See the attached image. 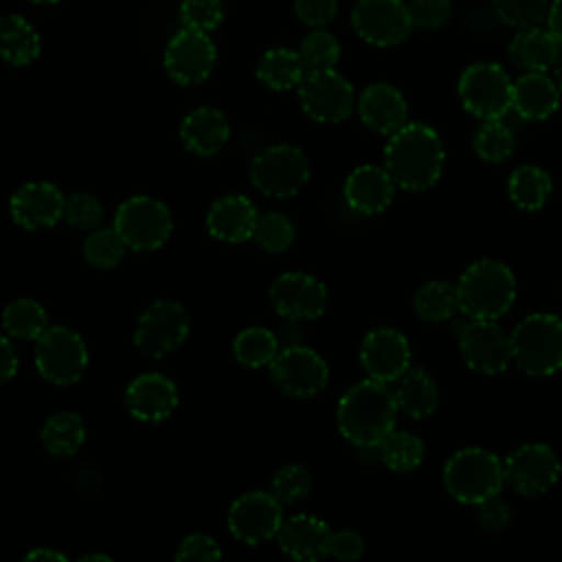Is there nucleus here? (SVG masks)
Here are the masks:
<instances>
[{
	"label": "nucleus",
	"mask_w": 562,
	"mask_h": 562,
	"mask_svg": "<svg viewBox=\"0 0 562 562\" xmlns=\"http://www.w3.org/2000/svg\"><path fill=\"white\" fill-rule=\"evenodd\" d=\"M389 136L384 165L393 182L413 193L430 189L443 169L439 134L424 123H404Z\"/></svg>",
	"instance_id": "nucleus-1"
},
{
	"label": "nucleus",
	"mask_w": 562,
	"mask_h": 562,
	"mask_svg": "<svg viewBox=\"0 0 562 562\" xmlns=\"http://www.w3.org/2000/svg\"><path fill=\"white\" fill-rule=\"evenodd\" d=\"M397 404L386 382L367 378L353 384L338 402L336 422L340 435L356 448H378L393 430Z\"/></svg>",
	"instance_id": "nucleus-2"
},
{
	"label": "nucleus",
	"mask_w": 562,
	"mask_h": 562,
	"mask_svg": "<svg viewBox=\"0 0 562 562\" xmlns=\"http://www.w3.org/2000/svg\"><path fill=\"white\" fill-rule=\"evenodd\" d=\"M459 312L476 321H496L516 299V281L512 270L496 259L474 261L459 279Z\"/></svg>",
	"instance_id": "nucleus-3"
},
{
	"label": "nucleus",
	"mask_w": 562,
	"mask_h": 562,
	"mask_svg": "<svg viewBox=\"0 0 562 562\" xmlns=\"http://www.w3.org/2000/svg\"><path fill=\"white\" fill-rule=\"evenodd\" d=\"M512 336V362L529 375H551L562 362V321L553 314L525 316Z\"/></svg>",
	"instance_id": "nucleus-4"
},
{
	"label": "nucleus",
	"mask_w": 562,
	"mask_h": 562,
	"mask_svg": "<svg viewBox=\"0 0 562 562\" xmlns=\"http://www.w3.org/2000/svg\"><path fill=\"white\" fill-rule=\"evenodd\" d=\"M443 485L459 503L476 505L503 490V463L485 448H463L448 459Z\"/></svg>",
	"instance_id": "nucleus-5"
},
{
	"label": "nucleus",
	"mask_w": 562,
	"mask_h": 562,
	"mask_svg": "<svg viewBox=\"0 0 562 562\" xmlns=\"http://www.w3.org/2000/svg\"><path fill=\"white\" fill-rule=\"evenodd\" d=\"M114 228L132 250H156L173 231V217L165 202L151 195H132L114 213Z\"/></svg>",
	"instance_id": "nucleus-6"
},
{
	"label": "nucleus",
	"mask_w": 562,
	"mask_h": 562,
	"mask_svg": "<svg viewBox=\"0 0 562 562\" xmlns=\"http://www.w3.org/2000/svg\"><path fill=\"white\" fill-rule=\"evenodd\" d=\"M35 369L57 386H68L81 380L88 369V347L83 338L64 325L46 327L35 340Z\"/></svg>",
	"instance_id": "nucleus-7"
},
{
	"label": "nucleus",
	"mask_w": 562,
	"mask_h": 562,
	"mask_svg": "<svg viewBox=\"0 0 562 562\" xmlns=\"http://www.w3.org/2000/svg\"><path fill=\"white\" fill-rule=\"evenodd\" d=\"M310 180L307 156L292 145H272L250 162V182L270 198L296 195Z\"/></svg>",
	"instance_id": "nucleus-8"
},
{
	"label": "nucleus",
	"mask_w": 562,
	"mask_h": 562,
	"mask_svg": "<svg viewBox=\"0 0 562 562\" xmlns=\"http://www.w3.org/2000/svg\"><path fill=\"white\" fill-rule=\"evenodd\" d=\"M509 75L494 61H476L461 72L459 97L476 119H503L512 110Z\"/></svg>",
	"instance_id": "nucleus-9"
},
{
	"label": "nucleus",
	"mask_w": 562,
	"mask_h": 562,
	"mask_svg": "<svg viewBox=\"0 0 562 562\" xmlns=\"http://www.w3.org/2000/svg\"><path fill=\"white\" fill-rule=\"evenodd\" d=\"M189 334V314L178 301H156L138 318L134 345L149 358H162L176 351Z\"/></svg>",
	"instance_id": "nucleus-10"
},
{
	"label": "nucleus",
	"mask_w": 562,
	"mask_h": 562,
	"mask_svg": "<svg viewBox=\"0 0 562 562\" xmlns=\"http://www.w3.org/2000/svg\"><path fill=\"white\" fill-rule=\"evenodd\" d=\"M268 367L274 386L290 397H312L321 393L329 380L327 362L303 345L279 349Z\"/></svg>",
	"instance_id": "nucleus-11"
},
{
	"label": "nucleus",
	"mask_w": 562,
	"mask_h": 562,
	"mask_svg": "<svg viewBox=\"0 0 562 562\" xmlns=\"http://www.w3.org/2000/svg\"><path fill=\"white\" fill-rule=\"evenodd\" d=\"M562 465L547 443H525L503 461L505 483L520 496L544 494L560 479Z\"/></svg>",
	"instance_id": "nucleus-12"
},
{
	"label": "nucleus",
	"mask_w": 562,
	"mask_h": 562,
	"mask_svg": "<svg viewBox=\"0 0 562 562\" xmlns=\"http://www.w3.org/2000/svg\"><path fill=\"white\" fill-rule=\"evenodd\" d=\"M296 88L303 112L318 123H340L353 110V88L334 68L307 72Z\"/></svg>",
	"instance_id": "nucleus-13"
},
{
	"label": "nucleus",
	"mask_w": 562,
	"mask_h": 562,
	"mask_svg": "<svg viewBox=\"0 0 562 562\" xmlns=\"http://www.w3.org/2000/svg\"><path fill=\"white\" fill-rule=\"evenodd\" d=\"M454 338L465 364L479 373L494 375L505 371L512 362V336L494 321L468 318Z\"/></svg>",
	"instance_id": "nucleus-14"
},
{
	"label": "nucleus",
	"mask_w": 562,
	"mask_h": 562,
	"mask_svg": "<svg viewBox=\"0 0 562 562\" xmlns=\"http://www.w3.org/2000/svg\"><path fill=\"white\" fill-rule=\"evenodd\" d=\"M353 31L373 46H397L411 31V15L402 0H358L351 9Z\"/></svg>",
	"instance_id": "nucleus-15"
},
{
	"label": "nucleus",
	"mask_w": 562,
	"mask_h": 562,
	"mask_svg": "<svg viewBox=\"0 0 562 562\" xmlns=\"http://www.w3.org/2000/svg\"><path fill=\"white\" fill-rule=\"evenodd\" d=\"M226 520L237 540L246 544H261L272 540L281 527V503L272 496V492H246L233 501Z\"/></svg>",
	"instance_id": "nucleus-16"
},
{
	"label": "nucleus",
	"mask_w": 562,
	"mask_h": 562,
	"mask_svg": "<svg viewBox=\"0 0 562 562\" xmlns=\"http://www.w3.org/2000/svg\"><path fill=\"white\" fill-rule=\"evenodd\" d=\"M215 57V44L209 33L182 29L167 44L165 70L176 83L195 86L211 75Z\"/></svg>",
	"instance_id": "nucleus-17"
},
{
	"label": "nucleus",
	"mask_w": 562,
	"mask_h": 562,
	"mask_svg": "<svg viewBox=\"0 0 562 562\" xmlns=\"http://www.w3.org/2000/svg\"><path fill=\"white\" fill-rule=\"evenodd\" d=\"M270 303L283 318L314 321L325 312L327 288L307 272H283L270 288Z\"/></svg>",
	"instance_id": "nucleus-18"
},
{
	"label": "nucleus",
	"mask_w": 562,
	"mask_h": 562,
	"mask_svg": "<svg viewBox=\"0 0 562 562\" xmlns=\"http://www.w3.org/2000/svg\"><path fill=\"white\" fill-rule=\"evenodd\" d=\"M360 362L369 378L395 382L411 367V347L402 331L393 327L371 329L360 345Z\"/></svg>",
	"instance_id": "nucleus-19"
},
{
	"label": "nucleus",
	"mask_w": 562,
	"mask_h": 562,
	"mask_svg": "<svg viewBox=\"0 0 562 562\" xmlns=\"http://www.w3.org/2000/svg\"><path fill=\"white\" fill-rule=\"evenodd\" d=\"M9 213L26 231L55 226L64 213V193L50 182H26L11 195Z\"/></svg>",
	"instance_id": "nucleus-20"
},
{
	"label": "nucleus",
	"mask_w": 562,
	"mask_h": 562,
	"mask_svg": "<svg viewBox=\"0 0 562 562\" xmlns=\"http://www.w3.org/2000/svg\"><path fill=\"white\" fill-rule=\"evenodd\" d=\"M125 406L138 422H165L178 406V389L162 373H143L125 391Z\"/></svg>",
	"instance_id": "nucleus-21"
},
{
	"label": "nucleus",
	"mask_w": 562,
	"mask_h": 562,
	"mask_svg": "<svg viewBox=\"0 0 562 562\" xmlns=\"http://www.w3.org/2000/svg\"><path fill=\"white\" fill-rule=\"evenodd\" d=\"M362 123L378 134H393L406 123V99L402 92L384 81L369 83L356 103Z\"/></svg>",
	"instance_id": "nucleus-22"
},
{
	"label": "nucleus",
	"mask_w": 562,
	"mask_h": 562,
	"mask_svg": "<svg viewBox=\"0 0 562 562\" xmlns=\"http://www.w3.org/2000/svg\"><path fill=\"white\" fill-rule=\"evenodd\" d=\"M395 193V182L389 176L386 169L375 167V165H362L356 167L342 187L345 202L362 213V215H375L382 213Z\"/></svg>",
	"instance_id": "nucleus-23"
},
{
	"label": "nucleus",
	"mask_w": 562,
	"mask_h": 562,
	"mask_svg": "<svg viewBox=\"0 0 562 562\" xmlns=\"http://www.w3.org/2000/svg\"><path fill=\"white\" fill-rule=\"evenodd\" d=\"M257 217L259 213L246 195L228 193L211 204L206 213V228L220 241L239 244L252 237Z\"/></svg>",
	"instance_id": "nucleus-24"
},
{
	"label": "nucleus",
	"mask_w": 562,
	"mask_h": 562,
	"mask_svg": "<svg viewBox=\"0 0 562 562\" xmlns=\"http://www.w3.org/2000/svg\"><path fill=\"white\" fill-rule=\"evenodd\" d=\"M329 536L331 531L327 522L310 514H296L288 520H281V527L277 531L281 551L292 560L301 562H314L325 558Z\"/></svg>",
	"instance_id": "nucleus-25"
},
{
	"label": "nucleus",
	"mask_w": 562,
	"mask_h": 562,
	"mask_svg": "<svg viewBox=\"0 0 562 562\" xmlns=\"http://www.w3.org/2000/svg\"><path fill=\"white\" fill-rule=\"evenodd\" d=\"M560 88L547 72H525L512 86V110L525 121H544L560 105Z\"/></svg>",
	"instance_id": "nucleus-26"
},
{
	"label": "nucleus",
	"mask_w": 562,
	"mask_h": 562,
	"mask_svg": "<svg viewBox=\"0 0 562 562\" xmlns=\"http://www.w3.org/2000/svg\"><path fill=\"white\" fill-rule=\"evenodd\" d=\"M228 134H231V127L224 112L211 105L191 110L180 125L182 145L195 156L217 154L226 145Z\"/></svg>",
	"instance_id": "nucleus-27"
},
{
	"label": "nucleus",
	"mask_w": 562,
	"mask_h": 562,
	"mask_svg": "<svg viewBox=\"0 0 562 562\" xmlns=\"http://www.w3.org/2000/svg\"><path fill=\"white\" fill-rule=\"evenodd\" d=\"M507 53H509V59L525 72H531V70L544 72L555 66V61L562 53V46L549 33V29L531 26V29H522L514 35Z\"/></svg>",
	"instance_id": "nucleus-28"
},
{
	"label": "nucleus",
	"mask_w": 562,
	"mask_h": 562,
	"mask_svg": "<svg viewBox=\"0 0 562 562\" xmlns=\"http://www.w3.org/2000/svg\"><path fill=\"white\" fill-rule=\"evenodd\" d=\"M393 397L397 404V411L413 419L428 417L439 402V391L435 380L422 371V369H406L397 380L393 389Z\"/></svg>",
	"instance_id": "nucleus-29"
},
{
	"label": "nucleus",
	"mask_w": 562,
	"mask_h": 562,
	"mask_svg": "<svg viewBox=\"0 0 562 562\" xmlns=\"http://www.w3.org/2000/svg\"><path fill=\"white\" fill-rule=\"evenodd\" d=\"M40 55V35L22 15L0 18V57L13 66H26Z\"/></svg>",
	"instance_id": "nucleus-30"
},
{
	"label": "nucleus",
	"mask_w": 562,
	"mask_h": 562,
	"mask_svg": "<svg viewBox=\"0 0 562 562\" xmlns=\"http://www.w3.org/2000/svg\"><path fill=\"white\" fill-rule=\"evenodd\" d=\"M86 441V424L75 411H59L42 426V443L55 457L75 454Z\"/></svg>",
	"instance_id": "nucleus-31"
},
{
	"label": "nucleus",
	"mask_w": 562,
	"mask_h": 562,
	"mask_svg": "<svg viewBox=\"0 0 562 562\" xmlns=\"http://www.w3.org/2000/svg\"><path fill=\"white\" fill-rule=\"evenodd\" d=\"M305 77L299 50L270 48L257 64V79L270 90H290Z\"/></svg>",
	"instance_id": "nucleus-32"
},
{
	"label": "nucleus",
	"mask_w": 562,
	"mask_h": 562,
	"mask_svg": "<svg viewBox=\"0 0 562 562\" xmlns=\"http://www.w3.org/2000/svg\"><path fill=\"white\" fill-rule=\"evenodd\" d=\"M512 202L522 211H538L544 206L551 193V178L536 165H522L514 169L507 182Z\"/></svg>",
	"instance_id": "nucleus-33"
},
{
	"label": "nucleus",
	"mask_w": 562,
	"mask_h": 562,
	"mask_svg": "<svg viewBox=\"0 0 562 562\" xmlns=\"http://www.w3.org/2000/svg\"><path fill=\"white\" fill-rule=\"evenodd\" d=\"M2 327L11 338L37 340L48 327V316L37 301L15 299L2 310Z\"/></svg>",
	"instance_id": "nucleus-34"
},
{
	"label": "nucleus",
	"mask_w": 562,
	"mask_h": 562,
	"mask_svg": "<svg viewBox=\"0 0 562 562\" xmlns=\"http://www.w3.org/2000/svg\"><path fill=\"white\" fill-rule=\"evenodd\" d=\"M413 307L419 318L430 323L448 321L459 312L457 288L446 281H428L417 288L413 296Z\"/></svg>",
	"instance_id": "nucleus-35"
},
{
	"label": "nucleus",
	"mask_w": 562,
	"mask_h": 562,
	"mask_svg": "<svg viewBox=\"0 0 562 562\" xmlns=\"http://www.w3.org/2000/svg\"><path fill=\"white\" fill-rule=\"evenodd\" d=\"M378 457L393 472H411L424 459V443L408 430H391L378 443Z\"/></svg>",
	"instance_id": "nucleus-36"
},
{
	"label": "nucleus",
	"mask_w": 562,
	"mask_h": 562,
	"mask_svg": "<svg viewBox=\"0 0 562 562\" xmlns=\"http://www.w3.org/2000/svg\"><path fill=\"white\" fill-rule=\"evenodd\" d=\"M279 351L277 334L266 327H248L241 329L233 342V353L239 364L248 369H259L272 362Z\"/></svg>",
	"instance_id": "nucleus-37"
},
{
	"label": "nucleus",
	"mask_w": 562,
	"mask_h": 562,
	"mask_svg": "<svg viewBox=\"0 0 562 562\" xmlns=\"http://www.w3.org/2000/svg\"><path fill=\"white\" fill-rule=\"evenodd\" d=\"M474 151L487 162H503L514 151V134L501 119H485L474 132Z\"/></svg>",
	"instance_id": "nucleus-38"
},
{
	"label": "nucleus",
	"mask_w": 562,
	"mask_h": 562,
	"mask_svg": "<svg viewBox=\"0 0 562 562\" xmlns=\"http://www.w3.org/2000/svg\"><path fill=\"white\" fill-rule=\"evenodd\" d=\"M299 57L303 61L305 75L307 72L331 70L336 66L338 57H340V44H338V40L329 31L314 29L303 40V44L299 48Z\"/></svg>",
	"instance_id": "nucleus-39"
},
{
	"label": "nucleus",
	"mask_w": 562,
	"mask_h": 562,
	"mask_svg": "<svg viewBox=\"0 0 562 562\" xmlns=\"http://www.w3.org/2000/svg\"><path fill=\"white\" fill-rule=\"evenodd\" d=\"M492 9L503 24L522 31L547 20L549 0H492Z\"/></svg>",
	"instance_id": "nucleus-40"
},
{
	"label": "nucleus",
	"mask_w": 562,
	"mask_h": 562,
	"mask_svg": "<svg viewBox=\"0 0 562 562\" xmlns=\"http://www.w3.org/2000/svg\"><path fill=\"white\" fill-rule=\"evenodd\" d=\"M125 241L116 228H92L83 241V257L94 268H114L125 255Z\"/></svg>",
	"instance_id": "nucleus-41"
},
{
	"label": "nucleus",
	"mask_w": 562,
	"mask_h": 562,
	"mask_svg": "<svg viewBox=\"0 0 562 562\" xmlns=\"http://www.w3.org/2000/svg\"><path fill=\"white\" fill-rule=\"evenodd\" d=\"M252 237L266 252H283L294 241V224L283 213L270 211L257 217Z\"/></svg>",
	"instance_id": "nucleus-42"
},
{
	"label": "nucleus",
	"mask_w": 562,
	"mask_h": 562,
	"mask_svg": "<svg viewBox=\"0 0 562 562\" xmlns=\"http://www.w3.org/2000/svg\"><path fill=\"white\" fill-rule=\"evenodd\" d=\"M61 217L77 231L97 228L103 220V204L94 193L75 191L68 198H64Z\"/></svg>",
	"instance_id": "nucleus-43"
},
{
	"label": "nucleus",
	"mask_w": 562,
	"mask_h": 562,
	"mask_svg": "<svg viewBox=\"0 0 562 562\" xmlns=\"http://www.w3.org/2000/svg\"><path fill=\"white\" fill-rule=\"evenodd\" d=\"M310 490H312V476H310L307 468H303L299 463L279 468L270 483V492L279 503H296V501L305 498L310 494Z\"/></svg>",
	"instance_id": "nucleus-44"
},
{
	"label": "nucleus",
	"mask_w": 562,
	"mask_h": 562,
	"mask_svg": "<svg viewBox=\"0 0 562 562\" xmlns=\"http://www.w3.org/2000/svg\"><path fill=\"white\" fill-rule=\"evenodd\" d=\"M224 18L222 0H182L180 20L184 29L209 33L220 26Z\"/></svg>",
	"instance_id": "nucleus-45"
},
{
	"label": "nucleus",
	"mask_w": 562,
	"mask_h": 562,
	"mask_svg": "<svg viewBox=\"0 0 562 562\" xmlns=\"http://www.w3.org/2000/svg\"><path fill=\"white\" fill-rule=\"evenodd\" d=\"M406 9H408L413 26L432 31L448 22L452 4H450V0H408Z\"/></svg>",
	"instance_id": "nucleus-46"
},
{
	"label": "nucleus",
	"mask_w": 562,
	"mask_h": 562,
	"mask_svg": "<svg viewBox=\"0 0 562 562\" xmlns=\"http://www.w3.org/2000/svg\"><path fill=\"white\" fill-rule=\"evenodd\" d=\"M476 520L487 531H503L512 522V507L498 494H494L476 503Z\"/></svg>",
	"instance_id": "nucleus-47"
},
{
	"label": "nucleus",
	"mask_w": 562,
	"mask_h": 562,
	"mask_svg": "<svg viewBox=\"0 0 562 562\" xmlns=\"http://www.w3.org/2000/svg\"><path fill=\"white\" fill-rule=\"evenodd\" d=\"M294 11L303 24L321 29L336 18L338 2L336 0H294Z\"/></svg>",
	"instance_id": "nucleus-48"
},
{
	"label": "nucleus",
	"mask_w": 562,
	"mask_h": 562,
	"mask_svg": "<svg viewBox=\"0 0 562 562\" xmlns=\"http://www.w3.org/2000/svg\"><path fill=\"white\" fill-rule=\"evenodd\" d=\"M222 558L220 544L206 533H191L187 536L176 551V560H217Z\"/></svg>",
	"instance_id": "nucleus-49"
},
{
	"label": "nucleus",
	"mask_w": 562,
	"mask_h": 562,
	"mask_svg": "<svg viewBox=\"0 0 562 562\" xmlns=\"http://www.w3.org/2000/svg\"><path fill=\"white\" fill-rule=\"evenodd\" d=\"M364 551V540L360 533L351 531V529H340V531H331L329 536V544H327V555L336 558V560H358Z\"/></svg>",
	"instance_id": "nucleus-50"
},
{
	"label": "nucleus",
	"mask_w": 562,
	"mask_h": 562,
	"mask_svg": "<svg viewBox=\"0 0 562 562\" xmlns=\"http://www.w3.org/2000/svg\"><path fill=\"white\" fill-rule=\"evenodd\" d=\"M18 371V356L7 336L0 334V386L7 384Z\"/></svg>",
	"instance_id": "nucleus-51"
},
{
	"label": "nucleus",
	"mask_w": 562,
	"mask_h": 562,
	"mask_svg": "<svg viewBox=\"0 0 562 562\" xmlns=\"http://www.w3.org/2000/svg\"><path fill=\"white\" fill-rule=\"evenodd\" d=\"M301 340H303V331H301L299 321H294V318H285V323L281 325V329H279V334H277L279 349L296 347V345H301Z\"/></svg>",
	"instance_id": "nucleus-52"
},
{
	"label": "nucleus",
	"mask_w": 562,
	"mask_h": 562,
	"mask_svg": "<svg viewBox=\"0 0 562 562\" xmlns=\"http://www.w3.org/2000/svg\"><path fill=\"white\" fill-rule=\"evenodd\" d=\"M547 29L549 33L558 40V44L562 46V0H553L549 2V11H547Z\"/></svg>",
	"instance_id": "nucleus-53"
},
{
	"label": "nucleus",
	"mask_w": 562,
	"mask_h": 562,
	"mask_svg": "<svg viewBox=\"0 0 562 562\" xmlns=\"http://www.w3.org/2000/svg\"><path fill=\"white\" fill-rule=\"evenodd\" d=\"M494 20H498L496 18V13H494V9L492 11H487V9H474L470 15H468V24H470V29L472 31H490L492 29V24H494Z\"/></svg>",
	"instance_id": "nucleus-54"
},
{
	"label": "nucleus",
	"mask_w": 562,
	"mask_h": 562,
	"mask_svg": "<svg viewBox=\"0 0 562 562\" xmlns=\"http://www.w3.org/2000/svg\"><path fill=\"white\" fill-rule=\"evenodd\" d=\"M26 560H35V562H37V560H59V562H64L66 555L59 553V551H55V549L37 547V549H33V551L26 553Z\"/></svg>",
	"instance_id": "nucleus-55"
},
{
	"label": "nucleus",
	"mask_w": 562,
	"mask_h": 562,
	"mask_svg": "<svg viewBox=\"0 0 562 562\" xmlns=\"http://www.w3.org/2000/svg\"><path fill=\"white\" fill-rule=\"evenodd\" d=\"M555 83H558V88L562 92V53H560V57L555 61Z\"/></svg>",
	"instance_id": "nucleus-56"
},
{
	"label": "nucleus",
	"mask_w": 562,
	"mask_h": 562,
	"mask_svg": "<svg viewBox=\"0 0 562 562\" xmlns=\"http://www.w3.org/2000/svg\"><path fill=\"white\" fill-rule=\"evenodd\" d=\"M88 560H103V562H108L110 555H105V553H88V555L81 558V562H88Z\"/></svg>",
	"instance_id": "nucleus-57"
},
{
	"label": "nucleus",
	"mask_w": 562,
	"mask_h": 562,
	"mask_svg": "<svg viewBox=\"0 0 562 562\" xmlns=\"http://www.w3.org/2000/svg\"><path fill=\"white\" fill-rule=\"evenodd\" d=\"M31 2H57V0H31Z\"/></svg>",
	"instance_id": "nucleus-58"
},
{
	"label": "nucleus",
	"mask_w": 562,
	"mask_h": 562,
	"mask_svg": "<svg viewBox=\"0 0 562 562\" xmlns=\"http://www.w3.org/2000/svg\"><path fill=\"white\" fill-rule=\"evenodd\" d=\"M560 371H562V362H560Z\"/></svg>",
	"instance_id": "nucleus-59"
}]
</instances>
